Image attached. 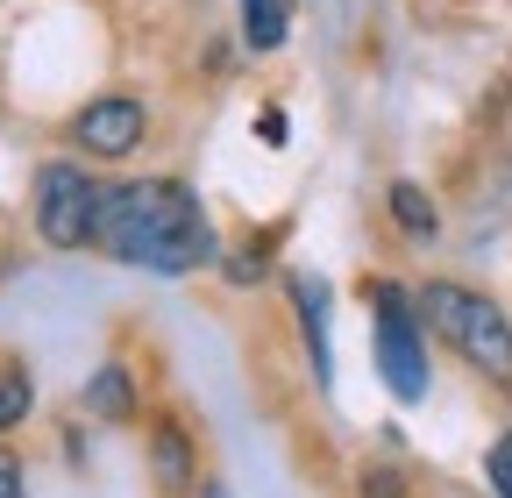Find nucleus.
Segmentation results:
<instances>
[{
  "label": "nucleus",
  "mask_w": 512,
  "mask_h": 498,
  "mask_svg": "<svg viewBox=\"0 0 512 498\" xmlns=\"http://www.w3.org/2000/svg\"><path fill=\"white\" fill-rule=\"evenodd\" d=\"M93 249H107L114 264H136V271L185 278V271H200V264L221 257V235H214L207 207L192 200V185L136 178V185H107L100 193Z\"/></svg>",
  "instance_id": "f257e3e1"
},
{
  "label": "nucleus",
  "mask_w": 512,
  "mask_h": 498,
  "mask_svg": "<svg viewBox=\"0 0 512 498\" xmlns=\"http://www.w3.org/2000/svg\"><path fill=\"white\" fill-rule=\"evenodd\" d=\"M420 314H427V328L456 349L470 370H484L491 385H512V321L498 314V299L434 278V285L420 292Z\"/></svg>",
  "instance_id": "f03ea898"
},
{
  "label": "nucleus",
  "mask_w": 512,
  "mask_h": 498,
  "mask_svg": "<svg viewBox=\"0 0 512 498\" xmlns=\"http://www.w3.org/2000/svg\"><path fill=\"white\" fill-rule=\"evenodd\" d=\"M370 321H377V378L399 406L427 399V342H420V314L399 285L370 292Z\"/></svg>",
  "instance_id": "7ed1b4c3"
},
{
  "label": "nucleus",
  "mask_w": 512,
  "mask_h": 498,
  "mask_svg": "<svg viewBox=\"0 0 512 498\" xmlns=\"http://www.w3.org/2000/svg\"><path fill=\"white\" fill-rule=\"evenodd\" d=\"M100 193L107 185L79 164H43L36 171V235L50 249H86L93 242V214H100Z\"/></svg>",
  "instance_id": "20e7f679"
},
{
  "label": "nucleus",
  "mask_w": 512,
  "mask_h": 498,
  "mask_svg": "<svg viewBox=\"0 0 512 498\" xmlns=\"http://www.w3.org/2000/svg\"><path fill=\"white\" fill-rule=\"evenodd\" d=\"M143 129H150V114H143L136 93H107V100H86L72 114V143L86 157H128L143 143Z\"/></svg>",
  "instance_id": "39448f33"
},
{
  "label": "nucleus",
  "mask_w": 512,
  "mask_h": 498,
  "mask_svg": "<svg viewBox=\"0 0 512 498\" xmlns=\"http://www.w3.org/2000/svg\"><path fill=\"white\" fill-rule=\"evenodd\" d=\"M292 306H299V328H306V356H313V378L335 385V349H328V285L313 271L292 278Z\"/></svg>",
  "instance_id": "423d86ee"
},
{
  "label": "nucleus",
  "mask_w": 512,
  "mask_h": 498,
  "mask_svg": "<svg viewBox=\"0 0 512 498\" xmlns=\"http://www.w3.org/2000/svg\"><path fill=\"white\" fill-rule=\"evenodd\" d=\"M150 470H157L164 491H185V477H192V442H185L178 420H157V427H150Z\"/></svg>",
  "instance_id": "0eeeda50"
},
{
  "label": "nucleus",
  "mask_w": 512,
  "mask_h": 498,
  "mask_svg": "<svg viewBox=\"0 0 512 498\" xmlns=\"http://www.w3.org/2000/svg\"><path fill=\"white\" fill-rule=\"evenodd\" d=\"M86 406L100 420H128V413H136V378H128L121 363H100L93 378H86Z\"/></svg>",
  "instance_id": "6e6552de"
},
{
  "label": "nucleus",
  "mask_w": 512,
  "mask_h": 498,
  "mask_svg": "<svg viewBox=\"0 0 512 498\" xmlns=\"http://www.w3.org/2000/svg\"><path fill=\"white\" fill-rule=\"evenodd\" d=\"M292 29V0H242V36L249 50H278Z\"/></svg>",
  "instance_id": "1a4fd4ad"
},
{
  "label": "nucleus",
  "mask_w": 512,
  "mask_h": 498,
  "mask_svg": "<svg viewBox=\"0 0 512 498\" xmlns=\"http://www.w3.org/2000/svg\"><path fill=\"white\" fill-rule=\"evenodd\" d=\"M384 207H392V221H399V228H406L413 242H427V235L441 228V221H434V200L420 193V185H406V178L392 185V193H384Z\"/></svg>",
  "instance_id": "9d476101"
},
{
  "label": "nucleus",
  "mask_w": 512,
  "mask_h": 498,
  "mask_svg": "<svg viewBox=\"0 0 512 498\" xmlns=\"http://www.w3.org/2000/svg\"><path fill=\"white\" fill-rule=\"evenodd\" d=\"M29 399H36V392H29V370L8 363V370H0V434L29 420Z\"/></svg>",
  "instance_id": "9b49d317"
},
{
  "label": "nucleus",
  "mask_w": 512,
  "mask_h": 498,
  "mask_svg": "<svg viewBox=\"0 0 512 498\" xmlns=\"http://www.w3.org/2000/svg\"><path fill=\"white\" fill-rule=\"evenodd\" d=\"M484 470H491V491H498V498H512V434H505V442H491Z\"/></svg>",
  "instance_id": "f8f14e48"
},
{
  "label": "nucleus",
  "mask_w": 512,
  "mask_h": 498,
  "mask_svg": "<svg viewBox=\"0 0 512 498\" xmlns=\"http://www.w3.org/2000/svg\"><path fill=\"white\" fill-rule=\"evenodd\" d=\"M0 498H29V477H22V456L0 449Z\"/></svg>",
  "instance_id": "ddd939ff"
},
{
  "label": "nucleus",
  "mask_w": 512,
  "mask_h": 498,
  "mask_svg": "<svg viewBox=\"0 0 512 498\" xmlns=\"http://www.w3.org/2000/svg\"><path fill=\"white\" fill-rule=\"evenodd\" d=\"M399 491H406L399 470H370V477H363V498H399Z\"/></svg>",
  "instance_id": "4468645a"
},
{
  "label": "nucleus",
  "mask_w": 512,
  "mask_h": 498,
  "mask_svg": "<svg viewBox=\"0 0 512 498\" xmlns=\"http://www.w3.org/2000/svg\"><path fill=\"white\" fill-rule=\"evenodd\" d=\"M256 136L278 150V143H285V114H278V107H264V114H256Z\"/></svg>",
  "instance_id": "2eb2a0df"
},
{
  "label": "nucleus",
  "mask_w": 512,
  "mask_h": 498,
  "mask_svg": "<svg viewBox=\"0 0 512 498\" xmlns=\"http://www.w3.org/2000/svg\"><path fill=\"white\" fill-rule=\"evenodd\" d=\"M207 498H228V491H221V484H207Z\"/></svg>",
  "instance_id": "dca6fc26"
}]
</instances>
